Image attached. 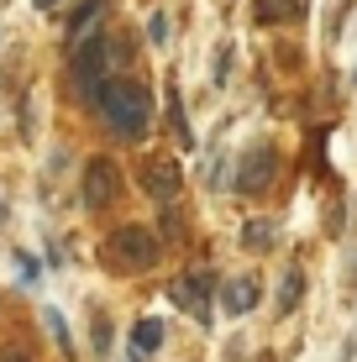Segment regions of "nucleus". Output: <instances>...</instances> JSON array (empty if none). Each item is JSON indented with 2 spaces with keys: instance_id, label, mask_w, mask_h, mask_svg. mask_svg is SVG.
<instances>
[{
  "instance_id": "f257e3e1",
  "label": "nucleus",
  "mask_w": 357,
  "mask_h": 362,
  "mask_svg": "<svg viewBox=\"0 0 357 362\" xmlns=\"http://www.w3.org/2000/svg\"><path fill=\"white\" fill-rule=\"evenodd\" d=\"M95 105H100V116H105L121 136H142L147 121H153V95H147V84L131 79V74L105 79L100 95H95Z\"/></svg>"
},
{
  "instance_id": "f03ea898",
  "label": "nucleus",
  "mask_w": 357,
  "mask_h": 362,
  "mask_svg": "<svg viewBox=\"0 0 357 362\" xmlns=\"http://www.w3.org/2000/svg\"><path fill=\"white\" fill-rule=\"evenodd\" d=\"M105 257H110V268H116V273H142V268H158L163 242H158L147 226L127 221V226H116L105 236Z\"/></svg>"
},
{
  "instance_id": "7ed1b4c3",
  "label": "nucleus",
  "mask_w": 357,
  "mask_h": 362,
  "mask_svg": "<svg viewBox=\"0 0 357 362\" xmlns=\"http://www.w3.org/2000/svg\"><path fill=\"white\" fill-rule=\"evenodd\" d=\"M116 64L110 58V37L105 32H95V37H84L79 47H74V64H69V74H74V84H79V95H100V84H105V69Z\"/></svg>"
},
{
  "instance_id": "20e7f679",
  "label": "nucleus",
  "mask_w": 357,
  "mask_h": 362,
  "mask_svg": "<svg viewBox=\"0 0 357 362\" xmlns=\"http://www.w3.org/2000/svg\"><path fill=\"white\" fill-rule=\"evenodd\" d=\"M116 194H121V168H116V158H90V163H84V205H90V210H105V205H116Z\"/></svg>"
},
{
  "instance_id": "39448f33",
  "label": "nucleus",
  "mask_w": 357,
  "mask_h": 362,
  "mask_svg": "<svg viewBox=\"0 0 357 362\" xmlns=\"http://www.w3.org/2000/svg\"><path fill=\"white\" fill-rule=\"evenodd\" d=\"M211 294H216V279L211 273H189V279H179L174 289H168V299H174L179 310H189L194 320H200V326H211Z\"/></svg>"
},
{
  "instance_id": "423d86ee",
  "label": "nucleus",
  "mask_w": 357,
  "mask_h": 362,
  "mask_svg": "<svg viewBox=\"0 0 357 362\" xmlns=\"http://www.w3.org/2000/svg\"><path fill=\"white\" fill-rule=\"evenodd\" d=\"M142 189L153 194L158 205H174L179 189H184V173H179V163H174V158H147V163H142Z\"/></svg>"
},
{
  "instance_id": "0eeeda50",
  "label": "nucleus",
  "mask_w": 357,
  "mask_h": 362,
  "mask_svg": "<svg viewBox=\"0 0 357 362\" xmlns=\"http://www.w3.org/2000/svg\"><path fill=\"white\" fill-rule=\"evenodd\" d=\"M274 173H279V158L268 153V147H252V153L242 158V168H237V189L242 194H257V189H268Z\"/></svg>"
},
{
  "instance_id": "6e6552de",
  "label": "nucleus",
  "mask_w": 357,
  "mask_h": 362,
  "mask_svg": "<svg viewBox=\"0 0 357 362\" xmlns=\"http://www.w3.org/2000/svg\"><path fill=\"white\" fill-rule=\"evenodd\" d=\"M221 310H226V315H247V310H257V279H226V284H221Z\"/></svg>"
},
{
  "instance_id": "1a4fd4ad",
  "label": "nucleus",
  "mask_w": 357,
  "mask_h": 362,
  "mask_svg": "<svg viewBox=\"0 0 357 362\" xmlns=\"http://www.w3.org/2000/svg\"><path fill=\"white\" fill-rule=\"evenodd\" d=\"M300 16H305L300 0H257V21L263 27H294Z\"/></svg>"
},
{
  "instance_id": "9d476101",
  "label": "nucleus",
  "mask_w": 357,
  "mask_h": 362,
  "mask_svg": "<svg viewBox=\"0 0 357 362\" xmlns=\"http://www.w3.org/2000/svg\"><path fill=\"white\" fill-rule=\"evenodd\" d=\"M131 346H137L142 357L158 352V346H163V320H137V326H131Z\"/></svg>"
},
{
  "instance_id": "9b49d317",
  "label": "nucleus",
  "mask_w": 357,
  "mask_h": 362,
  "mask_svg": "<svg viewBox=\"0 0 357 362\" xmlns=\"http://www.w3.org/2000/svg\"><path fill=\"white\" fill-rule=\"evenodd\" d=\"M300 294H305V273L289 268L284 284H279V315H289V310H300Z\"/></svg>"
},
{
  "instance_id": "f8f14e48",
  "label": "nucleus",
  "mask_w": 357,
  "mask_h": 362,
  "mask_svg": "<svg viewBox=\"0 0 357 362\" xmlns=\"http://www.w3.org/2000/svg\"><path fill=\"white\" fill-rule=\"evenodd\" d=\"M242 242H247L252 252H268V247L279 242V231H274V221H247V231H242Z\"/></svg>"
},
{
  "instance_id": "ddd939ff",
  "label": "nucleus",
  "mask_w": 357,
  "mask_h": 362,
  "mask_svg": "<svg viewBox=\"0 0 357 362\" xmlns=\"http://www.w3.org/2000/svg\"><path fill=\"white\" fill-rule=\"evenodd\" d=\"M90 341H95V352H100V357L110 352V341H116V331H110V320H105V315H95V320H90Z\"/></svg>"
},
{
  "instance_id": "4468645a",
  "label": "nucleus",
  "mask_w": 357,
  "mask_h": 362,
  "mask_svg": "<svg viewBox=\"0 0 357 362\" xmlns=\"http://www.w3.org/2000/svg\"><path fill=\"white\" fill-rule=\"evenodd\" d=\"M95 11H100V0H79V11L69 16V32H84V21H90Z\"/></svg>"
},
{
  "instance_id": "2eb2a0df",
  "label": "nucleus",
  "mask_w": 357,
  "mask_h": 362,
  "mask_svg": "<svg viewBox=\"0 0 357 362\" xmlns=\"http://www.w3.org/2000/svg\"><path fill=\"white\" fill-rule=\"evenodd\" d=\"M0 362H32V346L27 341H6L0 346Z\"/></svg>"
},
{
  "instance_id": "dca6fc26",
  "label": "nucleus",
  "mask_w": 357,
  "mask_h": 362,
  "mask_svg": "<svg viewBox=\"0 0 357 362\" xmlns=\"http://www.w3.org/2000/svg\"><path fill=\"white\" fill-rule=\"evenodd\" d=\"M16 268H21V279H27V284L42 279V268H37V257H32V252H16Z\"/></svg>"
},
{
  "instance_id": "f3484780",
  "label": "nucleus",
  "mask_w": 357,
  "mask_h": 362,
  "mask_svg": "<svg viewBox=\"0 0 357 362\" xmlns=\"http://www.w3.org/2000/svg\"><path fill=\"white\" fill-rule=\"evenodd\" d=\"M47 331L58 336V346H69V331H64V315H58V310H47Z\"/></svg>"
},
{
  "instance_id": "a211bd4d",
  "label": "nucleus",
  "mask_w": 357,
  "mask_h": 362,
  "mask_svg": "<svg viewBox=\"0 0 357 362\" xmlns=\"http://www.w3.org/2000/svg\"><path fill=\"white\" fill-rule=\"evenodd\" d=\"M226 74H231V47H221L216 53V79H226Z\"/></svg>"
},
{
  "instance_id": "6ab92c4d",
  "label": "nucleus",
  "mask_w": 357,
  "mask_h": 362,
  "mask_svg": "<svg viewBox=\"0 0 357 362\" xmlns=\"http://www.w3.org/2000/svg\"><path fill=\"white\" fill-rule=\"evenodd\" d=\"M147 32H153V42H168V21L163 16H153V27H147Z\"/></svg>"
},
{
  "instance_id": "aec40b11",
  "label": "nucleus",
  "mask_w": 357,
  "mask_h": 362,
  "mask_svg": "<svg viewBox=\"0 0 357 362\" xmlns=\"http://www.w3.org/2000/svg\"><path fill=\"white\" fill-rule=\"evenodd\" d=\"M58 6V0H37V11H53Z\"/></svg>"
}]
</instances>
